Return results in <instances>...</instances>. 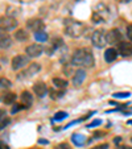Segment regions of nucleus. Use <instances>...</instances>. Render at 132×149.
<instances>
[{"instance_id":"24","label":"nucleus","mask_w":132,"mask_h":149,"mask_svg":"<svg viewBox=\"0 0 132 149\" xmlns=\"http://www.w3.org/2000/svg\"><path fill=\"white\" fill-rule=\"evenodd\" d=\"M129 95H131V94H129V93H115V94H114V96H115V98H119V99L128 98Z\"/></svg>"},{"instance_id":"28","label":"nucleus","mask_w":132,"mask_h":149,"mask_svg":"<svg viewBox=\"0 0 132 149\" xmlns=\"http://www.w3.org/2000/svg\"><path fill=\"white\" fill-rule=\"evenodd\" d=\"M57 149H70V146H69V144H66V143H62V144H58V146H57Z\"/></svg>"},{"instance_id":"33","label":"nucleus","mask_w":132,"mask_h":149,"mask_svg":"<svg viewBox=\"0 0 132 149\" xmlns=\"http://www.w3.org/2000/svg\"><path fill=\"white\" fill-rule=\"evenodd\" d=\"M120 141H122V137H115V139H114V143H115V144H119Z\"/></svg>"},{"instance_id":"34","label":"nucleus","mask_w":132,"mask_h":149,"mask_svg":"<svg viewBox=\"0 0 132 149\" xmlns=\"http://www.w3.org/2000/svg\"><path fill=\"white\" fill-rule=\"evenodd\" d=\"M118 1H120V3H129L131 0H118Z\"/></svg>"},{"instance_id":"13","label":"nucleus","mask_w":132,"mask_h":149,"mask_svg":"<svg viewBox=\"0 0 132 149\" xmlns=\"http://www.w3.org/2000/svg\"><path fill=\"white\" fill-rule=\"evenodd\" d=\"M85 79H86V71L83 69H78L73 77V84L74 86H81Z\"/></svg>"},{"instance_id":"30","label":"nucleus","mask_w":132,"mask_h":149,"mask_svg":"<svg viewBox=\"0 0 132 149\" xmlns=\"http://www.w3.org/2000/svg\"><path fill=\"white\" fill-rule=\"evenodd\" d=\"M0 149H9V146L4 141H0Z\"/></svg>"},{"instance_id":"20","label":"nucleus","mask_w":132,"mask_h":149,"mask_svg":"<svg viewBox=\"0 0 132 149\" xmlns=\"http://www.w3.org/2000/svg\"><path fill=\"white\" fill-rule=\"evenodd\" d=\"M34 38L37 40V41L40 42H45L46 40H48V34L45 33V32H37V33H34Z\"/></svg>"},{"instance_id":"10","label":"nucleus","mask_w":132,"mask_h":149,"mask_svg":"<svg viewBox=\"0 0 132 149\" xmlns=\"http://www.w3.org/2000/svg\"><path fill=\"white\" fill-rule=\"evenodd\" d=\"M33 93L38 98H44L46 95V93H48V87H46V84L44 82H37L33 86Z\"/></svg>"},{"instance_id":"16","label":"nucleus","mask_w":132,"mask_h":149,"mask_svg":"<svg viewBox=\"0 0 132 149\" xmlns=\"http://www.w3.org/2000/svg\"><path fill=\"white\" fill-rule=\"evenodd\" d=\"M71 140H73L74 145H77V146H82L86 143V137H85L83 135H81V133H74V135L71 136Z\"/></svg>"},{"instance_id":"23","label":"nucleus","mask_w":132,"mask_h":149,"mask_svg":"<svg viewBox=\"0 0 132 149\" xmlns=\"http://www.w3.org/2000/svg\"><path fill=\"white\" fill-rule=\"evenodd\" d=\"M68 116V113L64 112V111H58V112L54 115V120H62V119H65Z\"/></svg>"},{"instance_id":"19","label":"nucleus","mask_w":132,"mask_h":149,"mask_svg":"<svg viewBox=\"0 0 132 149\" xmlns=\"http://www.w3.org/2000/svg\"><path fill=\"white\" fill-rule=\"evenodd\" d=\"M15 38L17 41H27L28 40V33H27L24 29H19V31L15 33Z\"/></svg>"},{"instance_id":"27","label":"nucleus","mask_w":132,"mask_h":149,"mask_svg":"<svg viewBox=\"0 0 132 149\" xmlns=\"http://www.w3.org/2000/svg\"><path fill=\"white\" fill-rule=\"evenodd\" d=\"M127 37L132 41V24H129V25L127 26Z\"/></svg>"},{"instance_id":"8","label":"nucleus","mask_w":132,"mask_h":149,"mask_svg":"<svg viewBox=\"0 0 132 149\" xmlns=\"http://www.w3.org/2000/svg\"><path fill=\"white\" fill-rule=\"evenodd\" d=\"M42 46L40 45V44H32V45L27 46L25 52L27 54H28V57H33V58H36V57H40L42 54Z\"/></svg>"},{"instance_id":"6","label":"nucleus","mask_w":132,"mask_h":149,"mask_svg":"<svg viewBox=\"0 0 132 149\" xmlns=\"http://www.w3.org/2000/svg\"><path fill=\"white\" fill-rule=\"evenodd\" d=\"M106 38H107V44H120L122 42V33L118 31V29H111L106 33Z\"/></svg>"},{"instance_id":"18","label":"nucleus","mask_w":132,"mask_h":149,"mask_svg":"<svg viewBox=\"0 0 132 149\" xmlns=\"http://www.w3.org/2000/svg\"><path fill=\"white\" fill-rule=\"evenodd\" d=\"M52 82H53V84L56 86V87L58 88H66V86H68V81L64 78H58V77H56V78L52 79Z\"/></svg>"},{"instance_id":"26","label":"nucleus","mask_w":132,"mask_h":149,"mask_svg":"<svg viewBox=\"0 0 132 149\" xmlns=\"http://www.w3.org/2000/svg\"><path fill=\"white\" fill-rule=\"evenodd\" d=\"M91 149H108V144H107V143H104V144H99V145L93 146Z\"/></svg>"},{"instance_id":"21","label":"nucleus","mask_w":132,"mask_h":149,"mask_svg":"<svg viewBox=\"0 0 132 149\" xmlns=\"http://www.w3.org/2000/svg\"><path fill=\"white\" fill-rule=\"evenodd\" d=\"M12 86V82L7 78H0V88H9Z\"/></svg>"},{"instance_id":"7","label":"nucleus","mask_w":132,"mask_h":149,"mask_svg":"<svg viewBox=\"0 0 132 149\" xmlns=\"http://www.w3.org/2000/svg\"><path fill=\"white\" fill-rule=\"evenodd\" d=\"M27 26H28L29 31L37 33V32H41L44 29V23L40 19H31L27 21Z\"/></svg>"},{"instance_id":"14","label":"nucleus","mask_w":132,"mask_h":149,"mask_svg":"<svg viewBox=\"0 0 132 149\" xmlns=\"http://www.w3.org/2000/svg\"><path fill=\"white\" fill-rule=\"evenodd\" d=\"M33 103V98H32V94L29 91H23L21 93V104H23L25 108H29Z\"/></svg>"},{"instance_id":"25","label":"nucleus","mask_w":132,"mask_h":149,"mask_svg":"<svg viewBox=\"0 0 132 149\" xmlns=\"http://www.w3.org/2000/svg\"><path fill=\"white\" fill-rule=\"evenodd\" d=\"M23 108H25V107H24V106H23V104H21V103H20V104H15V106H13V108H12V113H16L17 111L23 110Z\"/></svg>"},{"instance_id":"35","label":"nucleus","mask_w":132,"mask_h":149,"mask_svg":"<svg viewBox=\"0 0 132 149\" xmlns=\"http://www.w3.org/2000/svg\"><path fill=\"white\" fill-rule=\"evenodd\" d=\"M127 124H129V125H132V120H128V121H127Z\"/></svg>"},{"instance_id":"5","label":"nucleus","mask_w":132,"mask_h":149,"mask_svg":"<svg viewBox=\"0 0 132 149\" xmlns=\"http://www.w3.org/2000/svg\"><path fill=\"white\" fill-rule=\"evenodd\" d=\"M28 62H29V59L27 56L17 54V56H15L13 58H12L11 65H12V69H13V70H20V69L25 68V66L28 65Z\"/></svg>"},{"instance_id":"31","label":"nucleus","mask_w":132,"mask_h":149,"mask_svg":"<svg viewBox=\"0 0 132 149\" xmlns=\"http://www.w3.org/2000/svg\"><path fill=\"white\" fill-rule=\"evenodd\" d=\"M116 149H132V146H128V145H120V146H116Z\"/></svg>"},{"instance_id":"12","label":"nucleus","mask_w":132,"mask_h":149,"mask_svg":"<svg viewBox=\"0 0 132 149\" xmlns=\"http://www.w3.org/2000/svg\"><path fill=\"white\" fill-rule=\"evenodd\" d=\"M40 69H41V68H40L38 63H32V65H29V68L27 69V70L24 71V73L19 74V75H17V78L21 79V78H24V77H31V75H33V74L38 73Z\"/></svg>"},{"instance_id":"9","label":"nucleus","mask_w":132,"mask_h":149,"mask_svg":"<svg viewBox=\"0 0 132 149\" xmlns=\"http://www.w3.org/2000/svg\"><path fill=\"white\" fill-rule=\"evenodd\" d=\"M118 53L123 57H131L132 56V45L128 42L122 41L118 45Z\"/></svg>"},{"instance_id":"29","label":"nucleus","mask_w":132,"mask_h":149,"mask_svg":"<svg viewBox=\"0 0 132 149\" xmlns=\"http://www.w3.org/2000/svg\"><path fill=\"white\" fill-rule=\"evenodd\" d=\"M101 123H102L101 120H95V121H93V123H91V124H89V125H87V127H89V128H93V127L99 125V124H101Z\"/></svg>"},{"instance_id":"11","label":"nucleus","mask_w":132,"mask_h":149,"mask_svg":"<svg viewBox=\"0 0 132 149\" xmlns=\"http://www.w3.org/2000/svg\"><path fill=\"white\" fill-rule=\"evenodd\" d=\"M12 45V38L9 34L0 31V49H8Z\"/></svg>"},{"instance_id":"15","label":"nucleus","mask_w":132,"mask_h":149,"mask_svg":"<svg viewBox=\"0 0 132 149\" xmlns=\"http://www.w3.org/2000/svg\"><path fill=\"white\" fill-rule=\"evenodd\" d=\"M118 50L114 48H108L106 49V53H104V59H106V62H114L116 59V57H118Z\"/></svg>"},{"instance_id":"4","label":"nucleus","mask_w":132,"mask_h":149,"mask_svg":"<svg viewBox=\"0 0 132 149\" xmlns=\"http://www.w3.org/2000/svg\"><path fill=\"white\" fill-rule=\"evenodd\" d=\"M91 42H93V45L96 46V48H104L107 44V38H106V33L101 29L95 31L91 36Z\"/></svg>"},{"instance_id":"37","label":"nucleus","mask_w":132,"mask_h":149,"mask_svg":"<svg viewBox=\"0 0 132 149\" xmlns=\"http://www.w3.org/2000/svg\"><path fill=\"white\" fill-rule=\"evenodd\" d=\"M0 69H1V68H0Z\"/></svg>"},{"instance_id":"36","label":"nucleus","mask_w":132,"mask_h":149,"mask_svg":"<svg viewBox=\"0 0 132 149\" xmlns=\"http://www.w3.org/2000/svg\"><path fill=\"white\" fill-rule=\"evenodd\" d=\"M131 141H132V137H131Z\"/></svg>"},{"instance_id":"32","label":"nucleus","mask_w":132,"mask_h":149,"mask_svg":"<svg viewBox=\"0 0 132 149\" xmlns=\"http://www.w3.org/2000/svg\"><path fill=\"white\" fill-rule=\"evenodd\" d=\"M4 115H6V110H3V108H1V110H0V120L4 118Z\"/></svg>"},{"instance_id":"1","label":"nucleus","mask_w":132,"mask_h":149,"mask_svg":"<svg viewBox=\"0 0 132 149\" xmlns=\"http://www.w3.org/2000/svg\"><path fill=\"white\" fill-rule=\"evenodd\" d=\"M71 62L74 66H83V68H93L95 63L93 53L86 48L77 49L71 57Z\"/></svg>"},{"instance_id":"22","label":"nucleus","mask_w":132,"mask_h":149,"mask_svg":"<svg viewBox=\"0 0 132 149\" xmlns=\"http://www.w3.org/2000/svg\"><path fill=\"white\" fill-rule=\"evenodd\" d=\"M9 123H11V119H9V118H3V119H1V120H0V131L4 130V128H6Z\"/></svg>"},{"instance_id":"17","label":"nucleus","mask_w":132,"mask_h":149,"mask_svg":"<svg viewBox=\"0 0 132 149\" xmlns=\"http://www.w3.org/2000/svg\"><path fill=\"white\" fill-rule=\"evenodd\" d=\"M0 100L3 102V103H6V104H11V103H13V102L16 100V94L15 93H7V94H4V95L1 96Z\"/></svg>"},{"instance_id":"2","label":"nucleus","mask_w":132,"mask_h":149,"mask_svg":"<svg viewBox=\"0 0 132 149\" xmlns=\"http://www.w3.org/2000/svg\"><path fill=\"white\" fill-rule=\"evenodd\" d=\"M83 31H85L83 24L78 23V21H68V23L65 24V32H66V34L70 37L82 36Z\"/></svg>"},{"instance_id":"3","label":"nucleus","mask_w":132,"mask_h":149,"mask_svg":"<svg viewBox=\"0 0 132 149\" xmlns=\"http://www.w3.org/2000/svg\"><path fill=\"white\" fill-rule=\"evenodd\" d=\"M17 26V21L16 19L11 16H1L0 17V31L3 32H8V31H12Z\"/></svg>"}]
</instances>
